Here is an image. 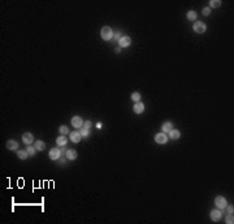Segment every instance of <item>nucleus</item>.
<instances>
[{
  "label": "nucleus",
  "instance_id": "nucleus-1",
  "mask_svg": "<svg viewBox=\"0 0 234 224\" xmlns=\"http://www.w3.org/2000/svg\"><path fill=\"white\" fill-rule=\"evenodd\" d=\"M100 37H102V39H104V40H111L113 37V30L109 28V26H104V28H102V30H100Z\"/></svg>",
  "mask_w": 234,
  "mask_h": 224
},
{
  "label": "nucleus",
  "instance_id": "nucleus-2",
  "mask_svg": "<svg viewBox=\"0 0 234 224\" xmlns=\"http://www.w3.org/2000/svg\"><path fill=\"white\" fill-rule=\"evenodd\" d=\"M192 30H194L196 34H203V33H206V30H207V25L204 22H202V21H195L194 25H192Z\"/></svg>",
  "mask_w": 234,
  "mask_h": 224
},
{
  "label": "nucleus",
  "instance_id": "nucleus-3",
  "mask_svg": "<svg viewBox=\"0 0 234 224\" xmlns=\"http://www.w3.org/2000/svg\"><path fill=\"white\" fill-rule=\"evenodd\" d=\"M215 206H216V209H220V210H224L226 206H228V201H226L225 197L223 196H217L216 198H215Z\"/></svg>",
  "mask_w": 234,
  "mask_h": 224
},
{
  "label": "nucleus",
  "instance_id": "nucleus-4",
  "mask_svg": "<svg viewBox=\"0 0 234 224\" xmlns=\"http://www.w3.org/2000/svg\"><path fill=\"white\" fill-rule=\"evenodd\" d=\"M61 150H60L59 147H52L51 150H50V153H48V156H50V159H52V160H59L60 158H61Z\"/></svg>",
  "mask_w": 234,
  "mask_h": 224
},
{
  "label": "nucleus",
  "instance_id": "nucleus-5",
  "mask_svg": "<svg viewBox=\"0 0 234 224\" xmlns=\"http://www.w3.org/2000/svg\"><path fill=\"white\" fill-rule=\"evenodd\" d=\"M155 142L159 145H165L168 142V136L165 133H156L155 134Z\"/></svg>",
  "mask_w": 234,
  "mask_h": 224
},
{
  "label": "nucleus",
  "instance_id": "nucleus-6",
  "mask_svg": "<svg viewBox=\"0 0 234 224\" xmlns=\"http://www.w3.org/2000/svg\"><path fill=\"white\" fill-rule=\"evenodd\" d=\"M209 216H211V219L213 221H219L221 219V216H223V210H220V209H213V210H211Z\"/></svg>",
  "mask_w": 234,
  "mask_h": 224
},
{
  "label": "nucleus",
  "instance_id": "nucleus-7",
  "mask_svg": "<svg viewBox=\"0 0 234 224\" xmlns=\"http://www.w3.org/2000/svg\"><path fill=\"white\" fill-rule=\"evenodd\" d=\"M70 122H72V125H73L76 129H79V128H82L83 126V119H82L81 116H74V117H72V120H70Z\"/></svg>",
  "mask_w": 234,
  "mask_h": 224
},
{
  "label": "nucleus",
  "instance_id": "nucleus-8",
  "mask_svg": "<svg viewBox=\"0 0 234 224\" xmlns=\"http://www.w3.org/2000/svg\"><path fill=\"white\" fill-rule=\"evenodd\" d=\"M22 141H23V143L25 145H31L33 142H34V136L31 133H29V132H25V133L22 134Z\"/></svg>",
  "mask_w": 234,
  "mask_h": 224
},
{
  "label": "nucleus",
  "instance_id": "nucleus-9",
  "mask_svg": "<svg viewBox=\"0 0 234 224\" xmlns=\"http://www.w3.org/2000/svg\"><path fill=\"white\" fill-rule=\"evenodd\" d=\"M133 111L135 112L137 115H141L144 112V104L142 102H137L134 103V106H133Z\"/></svg>",
  "mask_w": 234,
  "mask_h": 224
},
{
  "label": "nucleus",
  "instance_id": "nucleus-10",
  "mask_svg": "<svg viewBox=\"0 0 234 224\" xmlns=\"http://www.w3.org/2000/svg\"><path fill=\"white\" fill-rule=\"evenodd\" d=\"M18 143L17 141H14V139H9V141H7V143H5V146H7V149L8 150H11V151H13V150H18Z\"/></svg>",
  "mask_w": 234,
  "mask_h": 224
},
{
  "label": "nucleus",
  "instance_id": "nucleus-11",
  "mask_svg": "<svg viewBox=\"0 0 234 224\" xmlns=\"http://www.w3.org/2000/svg\"><path fill=\"white\" fill-rule=\"evenodd\" d=\"M69 137H70V141L73 142V143H78L79 141H81V138H82V136H81V133L79 132H72V133H69Z\"/></svg>",
  "mask_w": 234,
  "mask_h": 224
},
{
  "label": "nucleus",
  "instance_id": "nucleus-12",
  "mask_svg": "<svg viewBox=\"0 0 234 224\" xmlns=\"http://www.w3.org/2000/svg\"><path fill=\"white\" fill-rule=\"evenodd\" d=\"M130 43H131V39L129 37H121L119 39V44H120V48L121 47H129Z\"/></svg>",
  "mask_w": 234,
  "mask_h": 224
},
{
  "label": "nucleus",
  "instance_id": "nucleus-13",
  "mask_svg": "<svg viewBox=\"0 0 234 224\" xmlns=\"http://www.w3.org/2000/svg\"><path fill=\"white\" fill-rule=\"evenodd\" d=\"M172 129H173V124L170 121H166L161 125V132H163V133H169Z\"/></svg>",
  "mask_w": 234,
  "mask_h": 224
},
{
  "label": "nucleus",
  "instance_id": "nucleus-14",
  "mask_svg": "<svg viewBox=\"0 0 234 224\" xmlns=\"http://www.w3.org/2000/svg\"><path fill=\"white\" fill-rule=\"evenodd\" d=\"M56 143L61 147V146H65L66 143H68V139H66V137L65 136H61V134H60V136L56 138Z\"/></svg>",
  "mask_w": 234,
  "mask_h": 224
},
{
  "label": "nucleus",
  "instance_id": "nucleus-15",
  "mask_svg": "<svg viewBox=\"0 0 234 224\" xmlns=\"http://www.w3.org/2000/svg\"><path fill=\"white\" fill-rule=\"evenodd\" d=\"M65 156H66L69 160H74V159H77V151H76V150H72V149H69V150H66V154H65Z\"/></svg>",
  "mask_w": 234,
  "mask_h": 224
},
{
  "label": "nucleus",
  "instance_id": "nucleus-16",
  "mask_svg": "<svg viewBox=\"0 0 234 224\" xmlns=\"http://www.w3.org/2000/svg\"><path fill=\"white\" fill-rule=\"evenodd\" d=\"M180 137H181L180 130H177V129H174V128H173L172 130L169 132V138L170 139H178Z\"/></svg>",
  "mask_w": 234,
  "mask_h": 224
},
{
  "label": "nucleus",
  "instance_id": "nucleus-17",
  "mask_svg": "<svg viewBox=\"0 0 234 224\" xmlns=\"http://www.w3.org/2000/svg\"><path fill=\"white\" fill-rule=\"evenodd\" d=\"M34 146H35V149H37L38 151H43L46 149V143L43 141H40V139H38V141L34 142Z\"/></svg>",
  "mask_w": 234,
  "mask_h": 224
},
{
  "label": "nucleus",
  "instance_id": "nucleus-18",
  "mask_svg": "<svg viewBox=\"0 0 234 224\" xmlns=\"http://www.w3.org/2000/svg\"><path fill=\"white\" fill-rule=\"evenodd\" d=\"M186 17H187V20H189V21H196L198 13L195 11H189V12H187V14H186Z\"/></svg>",
  "mask_w": 234,
  "mask_h": 224
},
{
  "label": "nucleus",
  "instance_id": "nucleus-19",
  "mask_svg": "<svg viewBox=\"0 0 234 224\" xmlns=\"http://www.w3.org/2000/svg\"><path fill=\"white\" fill-rule=\"evenodd\" d=\"M17 156H18V159H21V160H25V159L29 156V154L26 150H17Z\"/></svg>",
  "mask_w": 234,
  "mask_h": 224
},
{
  "label": "nucleus",
  "instance_id": "nucleus-20",
  "mask_svg": "<svg viewBox=\"0 0 234 224\" xmlns=\"http://www.w3.org/2000/svg\"><path fill=\"white\" fill-rule=\"evenodd\" d=\"M130 98H131V100L134 103H137V102H141V94L138 93V91H134V93L130 95Z\"/></svg>",
  "mask_w": 234,
  "mask_h": 224
},
{
  "label": "nucleus",
  "instance_id": "nucleus-21",
  "mask_svg": "<svg viewBox=\"0 0 234 224\" xmlns=\"http://www.w3.org/2000/svg\"><path fill=\"white\" fill-rule=\"evenodd\" d=\"M26 151H27V154H29V156H34L35 155V153H37V149H35V146H31V145H29L27 147H26Z\"/></svg>",
  "mask_w": 234,
  "mask_h": 224
},
{
  "label": "nucleus",
  "instance_id": "nucleus-22",
  "mask_svg": "<svg viewBox=\"0 0 234 224\" xmlns=\"http://www.w3.org/2000/svg\"><path fill=\"white\" fill-rule=\"evenodd\" d=\"M59 133L61 134V136H66V134L69 133V129L66 125H61V126L59 128Z\"/></svg>",
  "mask_w": 234,
  "mask_h": 224
},
{
  "label": "nucleus",
  "instance_id": "nucleus-23",
  "mask_svg": "<svg viewBox=\"0 0 234 224\" xmlns=\"http://www.w3.org/2000/svg\"><path fill=\"white\" fill-rule=\"evenodd\" d=\"M221 5V1L220 0H211L209 1V8H219V7Z\"/></svg>",
  "mask_w": 234,
  "mask_h": 224
},
{
  "label": "nucleus",
  "instance_id": "nucleus-24",
  "mask_svg": "<svg viewBox=\"0 0 234 224\" xmlns=\"http://www.w3.org/2000/svg\"><path fill=\"white\" fill-rule=\"evenodd\" d=\"M79 133H81V136L82 137H87L89 136V129H86V128H83V126H82V128H79Z\"/></svg>",
  "mask_w": 234,
  "mask_h": 224
},
{
  "label": "nucleus",
  "instance_id": "nucleus-25",
  "mask_svg": "<svg viewBox=\"0 0 234 224\" xmlns=\"http://www.w3.org/2000/svg\"><path fill=\"white\" fill-rule=\"evenodd\" d=\"M202 14H203V16H209V14H211V8H209V7L203 8L202 9Z\"/></svg>",
  "mask_w": 234,
  "mask_h": 224
},
{
  "label": "nucleus",
  "instance_id": "nucleus-26",
  "mask_svg": "<svg viewBox=\"0 0 234 224\" xmlns=\"http://www.w3.org/2000/svg\"><path fill=\"white\" fill-rule=\"evenodd\" d=\"M225 221H226V223H228V224H233V223H234V218H233V214H229V215L226 216Z\"/></svg>",
  "mask_w": 234,
  "mask_h": 224
},
{
  "label": "nucleus",
  "instance_id": "nucleus-27",
  "mask_svg": "<svg viewBox=\"0 0 234 224\" xmlns=\"http://www.w3.org/2000/svg\"><path fill=\"white\" fill-rule=\"evenodd\" d=\"M91 125H93V124H91V121H90V120H87V121H85V122H83V128H86V129H90V128H91Z\"/></svg>",
  "mask_w": 234,
  "mask_h": 224
},
{
  "label": "nucleus",
  "instance_id": "nucleus-28",
  "mask_svg": "<svg viewBox=\"0 0 234 224\" xmlns=\"http://www.w3.org/2000/svg\"><path fill=\"white\" fill-rule=\"evenodd\" d=\"M225 209L228 210L229 214H234V206H233V204H231V206H226Z\"/></svg>",
  "mask_w": 234,
  "mask_h": 224
},
{
  "label": "nucleus",
  "instance_id": "nucleus-29",
  "mask_svg": "<svg viewBox=\"0 0 234 224\" xmlns=\"http://www.w3.org/2000/svg\"><path fill=\"white\" fill-rule=\"evenodd\" d=\"M113 35H115L116 39H120V38H121V34H120V33H116V34H113Z\"/></svg>",
  "mask_w": 234,
  "mask_h": 224
},
{
  "label": "nucleus",
  "instance_id": "nucleus-30",
  "mask_svg": "<svg viewBox=\"0 0 234 224\" xmlns=\"http://www.w3.org/2000/svg\"><path fill=\"white\" fill-rule=\"evenodd\" d=\"M59 163H60V164H64V163H65V159H64V158H60V159H59Z\"/></svg>",
  "mask_w": 234,
  "mask_h": 224
}]
</instances>
